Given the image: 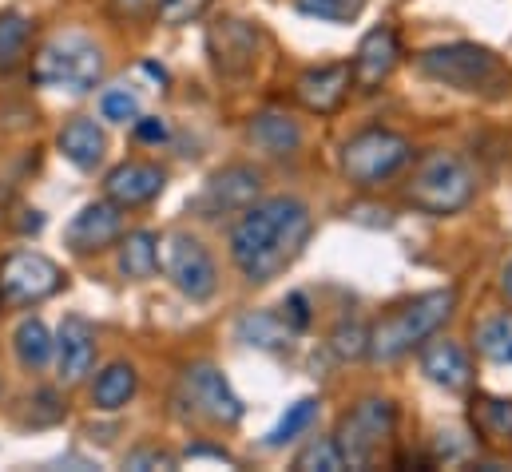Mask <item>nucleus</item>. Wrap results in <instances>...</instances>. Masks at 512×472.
<instances>
[{
  "instance_id": "obj_7",
  "label": "nucleus",
  "mask_w": 512,
  "mask_h": 472,
  "mask_svg": "<svg viewBox=\"0 0 512 472\" xmlns=\"http://www.w3.org/2000/svg\"><path fill=\"white\" fill-rule=\"evenodd\" d=\"M409 155H413V147H409L405 135L374 127V131H362V135H354V139L346 143V151H342V171H346V179H350L354 187H378L382 179L397 175V171L409 163Z\"/></svg>"
},
{
  "instance_id": "obj_17",
  "label": "nucleus",
  "mask_w": 512,
  "mask_h": 472,
  "mask_svg": "<svg viewBox=\"0 0 512 472\" xmlns=\"http://www.w3.org/2000/svg\"><path fill=\"white\" fill-rule=\"evenodd\" d=\"M163 183H167V175L159 167H151V163H120L108 175L104 191H108V199L116 207H139V203H151L163 191Z\"/></svg>"
},
{
  "instance_id": "obj_6",
  "label": "nucleus",
  "mask_w": 512,
  "mask_h": 472,
  "mask_svg": "<svg viewBox=\"0 0 512 472\" xmlns=\"http://www.w3.org/2000/svg\"><path fill=\"white\" fill-rule=\"evenodd\" d=\"M393 421H397V413H393L389 401H382V397L358 401V405L342 417V425H338L342 461H346L350 469H370V465H378L385 445H389V437H393Z\"/></svg>"
},
{
  "instance_id": "obj_22",
  "label": "nucleus",
  "mask_w": 512,
  "mask_h": 472,
  "mask_svg": "<svg viewBox=\"0 0 512 472\" xmlns=\"http://www.w3.org/2000/svg\"><path fill=\"white\" fill-rule=\"evenodd\" d=\"M131 393H135V369L124 365V361H116V365H108L100 377H96V389H92V401H96V409H124L131 401Z\"/></svg>"
},
{
  "instance_id": "obj_21",
  "label": "nucleus",
  "mask_w": 512,
  "mask_h": 472,
  "mask_svg": "<svg viewBox=\"0 0 512 472\" xmlns=\"http://www.w3.org/2000/svg\"><path fill=\"white\" fill-rule=\"evenodd\" d=\"M251 139H255L258 151H266V155H290V151H298L302 131H298V123L290 116L262 112V116H255V123H251Z\"/></svg>"
},
{
  "instance_id": "obj_30",
  "label": "nucleus",
  "mask_w": 512,
  "mask_h": 472,
  "mask_svg": "<svg viewBox=\"0 0 512 472\" xmlns=\"http://www.w3.org/2000/svg\"><path fill=\"white\" fill-rule=\"evenodd\" d=\"M334 354L342 357V361H354V357H366L370 354V330L366 326H358V322H342L338 330H334Z\"/></svg>"
},
{
  "instance_id": "obj_1",
  "label": "nucleus",
  "mask_w": 512,
  "mask_h": 472,
  "mask_svg": "<svg viewBox=\"0 0 512 472\" xmlns=\"http://www.w3.org/2000/svg\"><path fill=\"white\" fill-rule=\"evenodd\" d=\"M310 211L306 203L278 195L243 207L235 231H231V258L247 274V282H270L278 278L306 246L310 238Z\"/></svg>"
},
{
  "instance_id": "obj_9",
  "label": "nucleus",
  "mask_w": 512,
  "mask_h": 472,
  "mask_svg": "<svg viewBox=\"0 0 512 472\" xmlns=\"http://www.w3.org/2000/svg\"><path fill=\"white\" fill-rule=\"evenodd\" d=\"M163 270L175 282L179 294H187L191 302H207L219 286L215 274V258L207 254V246L191 235H171L163 242Z\"/></svg>"
},
{
  "instance_id": "obj_34",
  "label": "nucleus",
  "mask_w": 512,
  "mask_h": 472,
  "mask_svg": "<svg viewBox=\"0 0 512 472\" xmlns=\"http://www.w3.org/2000/svg\"><path fill=\"white\" fill-rule=\"evenodd\" d=\"M282 318L290 322V330H306V322H310L306 294H290V298H286V314H282Z\"/></svg>"
},
{
  "instance_id": "obj_11",
  "label": "nucleus",
  "mask_w": 512,
  "mask_h": 472,
  "mask_svg": "<svg viewBox=\"0 0 512 472\" xmlns=\"http://www.w3.org/2000/svg\"><path fill=\"white\" fill-rule=\"evenodd\" d=\"M258 183H262V175L255 167H227L203 187V195L195 199V211H203V219H215L223 211H243L255 203Z\"/></svg>"
},
{
  "instance_id": "obj_33",
  "label": "nucleus",
  "mask_w": 512,
  "mask_h": 472,
  "mask_svg": "<svg viewBox=\"0 0 512 472\" xmlns=\"http://www.w3.org/2000/svg\"><path fill=\"white\" fill-rule=\"evenodd\" d=\"M207 4H211V0H159V16H163L167 24H183V20L199 16Z\"/></svg>"
},
{
  "instance_id": "obj_4",
  "label": "nucleus",
  "mask_w": 512,
  "mask_h": 472,
  "mask_svg": "<svg viewBox=\"0 0 512 472\" xmlns=\"http://www.w3.org/2000/svg\"><path fill=\"white\" fill-rule=\"evenodd\" d=\"M473 191H477L473 167L453 151H433L429 159H421V167L409 183V203L425 215H453V211L469 207Z\"/></svg>"
},
{
  "instance_id": "obj_10",
  "label": "nucleus",
  "mask_w": 512,
  "mask_h": 472,
  "mask_svg": "<svg viewBox=\"0 0 512 472\" xmlns=\"http://www.w3.org/2000/svg\"><path fill=\"white\" fill-rule=\"evenodd\" d=\"M187 397L195 405V413H203L215 425H235L243 421V401L235 397V389L227 385V377L215 365H195L187 369Z\"/></svg>"
},
{
  "instance_id": "obj_27",
  "label": "nucleus",
  "mask_w": 512,
  "mask_h": 472,
  "mask_svg": "<svg viewBox=\"0 0 512 472\" xmlns=\"http://www.w3.org/2000/svg\"><path fill=\"white\" fill-rule=\"evenodd\" d=\"M16 357H20L28 369L48 365V357H52V338H48V330H44L40 318H24V322L16 326Z\"/></svg>"
},
{
  "instance_id": "obj_23",
  "label": "nucleus",
  "mask_w": 512,
  "mask_h": 472,
  "mask_svg": "<svg viewBox=\"0 0 512 472\" xmlns=\"http://www.w3.org/2000/svg\"><path fill=\"white\" fill-rule=\"evenodd\" d=\"M290 334H294L290 322L278 314H247L239 322V338L247 346H258V350H282L290 342Z\"/></svg>"
},
{
  "instance_id": "obj_36",
  "label": "nucleus",
  "mask_w": 512,
  "mask_h": 472,
  "mask_svg": "<svg viewBox=\"0 0 512 472\" xmlns=\"http://www.w3.org/2000/svg\"><path fill=\"white\" fill-rule=\"evenodd\" d=\"M135 135L143 143H163L167 139V123L163 119H135Z\"/></svg>"
},
{
  "instance_id": "obj_29",
  "label": "nucleus",
  "mask_w": 512,
  "mask_h": 472,
  "mask_svg": "<svg viewBox=\"0 0 512 472\" xmlns=\"http://www.w3.org/2000/svg\"><path fill=\"white\" fill-rule=\"evenodd\" d=\"M294 469L298 472H338L346 469V461H342V449H338V441H310L302 453H298V461H294Z\"/></svg>"
},
{
  "instance_id": "obj_16",
  "label": "nucleus",
  "mask_w": 512,
  "mask_h": 472,
  "mask_svg": "<svg viewBox=\"0 0 512 472\" xmlns=\"http://www.w3.org/2000/svg\"><path fill=\"white\" fill-rule=\"evenodd\" d=\"M207 44H211L215 64H219L223 72L235 76V72H247V68L255 64L258 32L251 28V24H243V20H219V24L211 28Z\"/></svg>"
},
{
  "instance_id": "obj_32",
  "label": "nucleus",
  "mask_w": 512,
  "mask_h": 472,
  "mask_svg": "<svg viewBox=\"0 0 512 472\" xmlns=\"http://www.w3.org/2000/svg\"><path fill=\"white\" fill-rule=\"evenodd\" d=\"M100 108H104V119L128 123V119H139V96L128 92V88H112V92H104Z\"/></svg>"
},
{
  "instance_id": "obj_3",
  "label": "nucleus",
  "mask_w": 512,
  "mask_h": 472,
  "mask_svg": "<svg viewBox=\"0 0 512 472\" xmlns=\"http://www.w3.org/2000/svg\"><path fill=\"white\" fill-rule=\"evenodd\" d=\"M32 76L44 84V88H60V92H72V96H84L100 84L104 76V52L96 40L80 36V32H64L56 40H48L36 56V68Z\"/></svg>"
},
{
  "instance_id": "obj_37",
  "label": "nucleus",
  "mask_w": 512,
  "mask_h": 472,
  "mask_svg": "<svg viewBox=\"0 0 512 472\" xmlns=\"http://www.w3.org/2000/svg\"><path fill=\"white\" fill-rule=\"evenodd\" d=\"M505 290L512 294V262H509V270H505Z\"/></svg>"
},
{
  "instance_id": "obj_5",
  "label": "nucleus",
  "mask_w": 512,
  "mask_h": 472,
  "mask_svg": "<svg viewBox=\"0 0 512 472\" xmlns=\"http://www.w3.org/2000/svg\"><path fill=\"white\" fill-rule=\"evenodd\" d=\"M421 72L445 88L457 92H497L509 84L505 64L481 48V44H449V48H429L421 60Z\"/></svg>"
},
{
  "instance_id": "obj_2",
  "label": "nucleus",
  "mask_w": 512,
  "mask_h": 472,
  "mask_svg": "<svg viewBox=\"0 0 512 472\" xmlns=\"http://www.w3.org/2000/svg\"><path fill=\"white\" fill-rule=\"evenodd\" d=\"M453 306H457V290H429V294L397 306L385 322H378L370 330V354L378 357V361H393V357H401L405 350L429 342L445 326V318L453 314Z\"/></svg>"
},
{
  "instance_id": "obj_18",
  "label": "nucleus",
  "mask_w": 512,
  "mask_h": 472,
  "mask_svg": "<svg viewBox=\"0 0 512 472\" xmlns=\"http://www.w3.org/2000/svg\"><path fill=\"white\" fill-rule=\"evenodd\" d=\"M421 369H425V377H429L433 385H441V389H449V393H461V389H469V381H473L469 354H465L457 342H433V346H425Z\"/></svg>"
},
{
  "instance_id": "obj_8",
  "label": "nucleus",
  "mask_w": 512,
  "mask_h": 472,
  "mask_svg": "<svg viewBox=\"0 0 512 472\" xmlns=\"http://www.w3.org/2000/svg\"><path fill=\"white\" fill-rule=\"evenodd\" d=\"M60 266L36 250H16L0 262V298L12 306H32L44 302L60 290Z\"/></svg>"
},
{
  "instance_id": "obj_12",
  "label": "nucleus",
  "mask_w": 512,
  "mask_h": 472,
  "mask_svg": "<svg viewBox=\"0 0 512 472\" xmlns=\"http://www.w3.org/2000/svg\"><path fill=\"white\" fill-rule=\"evenodd\" d=\"M401 60V40L393 28H374L366 32V40L358 44V56H354V68H350V80L362 88V92H374L385 76L397 68Z\"/></svg>"
},
{
  "instance_id": "obj_26",
  "label": "nucleus",
  "mask_w": 512,
  "mask_h": 472,
  "mask_svg": "<svg viewBox=\"0 0 512 472\" xmlns=\"http://www.w3.org/2000/svg\"><path fill=\"white\" fill-rule=\"evenodd\" d=\"M32 24L20 12H0V72H12L28 52Z\"/></svg>"
},
{
  "instance_id": "obj_13",
  "label": "nucleus",
  "mask_w": 512,
  "mask_h": 472,
  "mask_svg": "<svg viewBox=\"0 0 512 472\" xmlns=\"http://www.w3.org/2000/svg\"><path fill=\"white\" fill-rule=\"evenodd\" d=\"M346 92H350V64H326V68H310L298 76L294 84V96L302 108L318 112V116H330L346 104Z\"/></svg>"
},
{
  "instance_id": "obj_20",
  "label": "nucleus",
  "mask_w": 512,
  "mask_h": 472,
  "mask_svg": "<svg viewBox=\"0 0 512 472\" xmlns=\"http://www.w3.org/2000/svg\"><path fill=\"white\" fill-rule=\"evenodd\" d=\"M104 131L96 127V119H72L64 131H60V151L80 167V171H92L100 159H104Z\"/></svg>"
},
{
  "instance_id": "obj_35",
  "label": "nucleus",
  "mask_w": 512,
  "mask_h": 472,
  "mask_svg": "<svg viewBox=\"0 0 512 472\" xmlns=\"http://www.w3.org/2000/svg\"><path fill=\"white\" fill-rule=\"evenodd\" d=\"M151 465L155 469H171L175 461L167 453H155V449H143V453H131L128 457V469H151Z\"/></svg>"
},
{
  "instance_id": "obj_15",
  "label": "nucleus",
  "mask_w": 512,
  "mask_h": 472,
  "mask_svg": "<svg viewBox=\"0 0 512 472\" xmlns=\"http://www.w3.org/2000/svg\"><path fill=\"white\" fill-rule=\"evenodd\" d=\"M52 350H56V361H60V381H68V385L84 381V373L96 361V330H92V322L80 318V314H68L60 322V338H56Z\"/></svg>"
},
{
  "instance_id": "obj_19",
  "label": "nucleus",
  "mask_w": 512,
  "mask_h": 472,
  "mask_svg": "<svg viewBox=\"0 0 512 472\" xmlns=\"http://www.w3.org/2000/svg\"><path fill=\"white\" fill-rule=\"evenodd\" d=\"M469 417H473V429L485 445H497L505 449L512 445V401L509 397H493V393H477L473 405H469Z\"/></svg>"
},
{
  "instance_id": "obj_14",
  "label": "nucleus",
  "mask_w": 512,
  "mask_h": 472,
  "mask_svg": "<svg viewBox=\"0 0 512 472\" xmlns=\"http://www.w3.org/2000/svg\"><path fill=\"white\" fill-rule=\"evenodd\" d=\"M68 246L76 254H92V250H104L112 246L116 238L124 235V215L116 203H88L72 223H68Z\"/></svg>"
},
{
  "instance_id": "obj_24",
  "label": "nucleus",
  "mask_w": 512,
  "mask_h": 472,
  "mask_svg": "<svg viewBox=\"0 0 512 472\" xmlns=\"http://www.w3.org/2000/svg\"><path fill=\"white\" fill-rule=\"evenodd\" d=\"M120 270L128 278H151L159 270V242L151 231H135L124 238V250H120Z\"/></svg>"
},
{
  "instance_id": "obj_25",
  "label": "nucleus",
  "mask_w": 512,
  "mask_h": 472,
  "mask_svg": "<svg viewBox=\"0 0 512 472\" xmlns=\"http://www.w3.org/2000/svg\"><path fill=\"white\" fill-rule=\"evenodd\" d=\"M314 417H318V401H314V397H302V401L286 405L282 421L266 433V449H282V445H290L294 437H302V433L314 425Z\"/></svg>"
},
{
  "instance_id": "obj_31",
  "label": "nucleus",
  "mask_w": 512,
  "mask_h": 472,
  "mask_svg": "<svg viewBox=\"0 0 512 472\" xmlns=\"http://www.w3.org/2000/svg\"><path fill=\"white\" fill-rule=\"evenodd\" d=\"M366 0H298V12L306 16H318V20H354L362 12Z\"/></svg>"
},
{
  "instance_id": "obj_28",
  "label": "nucleus",
  "mask_w": 512,
  "mask_h": 472,
  "mask_svg": "<svg viewBox=\"0 0 512 472\" xmlns=\"http://www.w3.org/2000/svg\"><path fill=\"white\" fill-rule=\"evenodd\" d=\"M477 350L497 365H512V314L493 318L477 330Z\"/></svg>"
}]
</instances>
